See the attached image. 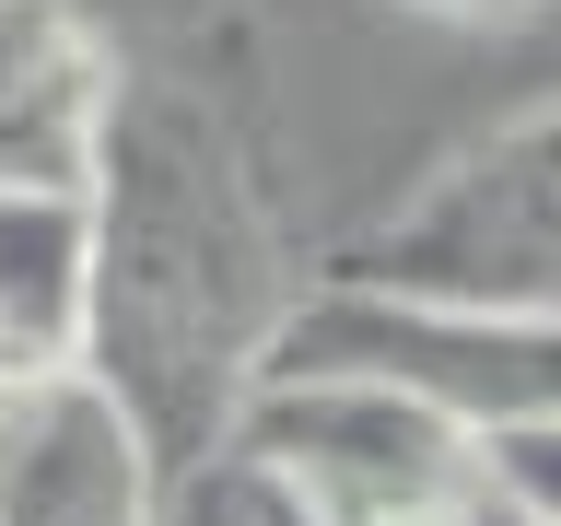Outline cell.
Returning a JSON list of instances; mask_svg holds the SVG:
<instances>
[{
	"mask_svg": "<svg viewBox=\"0 0 561 526\" xmlns=\"http://www.w3.org/2000/svg\"><path fill=\"white\" fill-rule=\"evenodd\" d=\"M398 12H421V24H480V35H503V24H526V12H550V0H398Z\"/></svg>",
	"mask_w": 561,
	"mask_h": 526,
	"instance_id": "10",
	"label": "cell"
},
{
	"mask_svg": "<svg viewBox=\"0 0 561 526\" xmlns=\"http://www.w3.org/2000/svg\"><path fill=\"white\" fill-rule=\"evenodd\" d=\"M340 281L445 305H561V94L433 164L375 235L340 245Z\"/></svg>",
	"mask_w": 561,
	"mask_h": 526,
	"instance_id": "4",
	"label": "cell"
},
{
	"mask_svg": "<svg viewBox=\"0 0 561 526\" xmlns=\"http://www.w3.org/2000/svg\"><path fill=\"white\" fill-rule=\"evenodd\" d=\"M456 526H550V515H538V503H515V491L480 468V491H468V515H456Z\"/></svg>",
	"mask_w": 561,
	"mask_h": 526,
	"instance_id": "11",
	"label": "cell"
},
{
	"mask_svg": "<svg viewBox=\"0 0 561 526\" xmlns=\"http://www.w3.org/2000/svg\"><path fill=\"white\" fill-rule=\"evenodd\" d=\"M222 456L316 526H456L480 491V433L375 375H257Z\"/></svg>",
	"mask_w": 561,
	"mask_h": 526,
	"instance_id": "2",
	"label": "cell"
},
{
	"mask_svg": "<svg viewBox=\"0 0 561 526\" xmlns=\"http://www.w3.org/2000/svg\"><path fill=\"white\" fill-rule=\"evenodd\" d=\"M175 468L82 363L0 398V526H164Z\"/></svg>",
	"mask_w": 561,
	"mask_h": 526,
	"instance_id": "5",
	"label": "cell"
},
{
	"mask_svg": "<svg viewBox=\"0 0 561 526\" xmlns=\"http://www.w3.org/2000/svg\"><path fill=\"white\" fill-rule=\"evenodd\" d=\"M270 375H375L468 433H515V421H561V305H445L328 270L293 293Z\"/></svg>",
	"mask_w": 561,
	"mask_h": 526,
	"instance_id": "3",
	"label": "cell"
},
{
	"mask_svg": "<svg viewBox=\"0 0 561 526\" xmlns=\"http://www.w3.org/2000/svg\"><path fill=\"white\" fill-rule=\"evenodd\" d=\"M245 491H257V480H245ZM257 526H316V515H293L280 491H257Z\"/></svg>",
	"mask_w": 561,
	"mask_h": 526,
	"instance_id": "12",
	"label": "cell"
},
{
	"mask_svg": "<svg viewBox=\"0 0 561 526\" xmlns=\"http://www.w3.org/2000/svg\"><path fill=\"white\" fill-rule=\"evenodd\" d=\"M164 526H257V491H245V468H234V456L187 468V480H175V503H164Z\"/></svg>",
	"mask_w": 561,
	"mask_h": 526,
	"instance_id": "9",
	"label": "cell"
},
{
	"mask_svg": "<svg viewBox=\"0 0 561 526\" xmlns=\"http://www.w3.org/2000/svg\"><path fill=\"white\" fill-rule=\"evenodd\" d=\"M129 59L82 0H0V187H94Z\"/></svg>",
	"mask_w": 561,
	"mask_h": 526,
	"instance_id": "6",
	"label": "cell"
},
{
	"mask_svg": "<svg viewBox=\"0 0 561 526\" xmlns=\"http://www.w3.org/2000/svg\"><path fill=\"white\" fill-rule=\"evenodd\" d=\"M94 328V210L82 187H0V398L82 363Z\"/></svg>",
	"mask_w": 561,
	"mask_h": 526,
	"instance_id": "7",
	"label": "cell"
},
{
	"mask_svg": "<svg viewBox=\"0 0 561 526\" xmlns=\"http://www.w3.org/2000/svg\"><path fill=\"white\" fill-rule=\"evenodd\" d=\"M480 468L515 503H538V515L561 526V421H515V433H480Z\"/></svg>",
	"mask_w": 561,
	"mask_h": 526,
	"instance_id": "8",
	"label": "cell"
},
{
	"mask_svg": "<svg viewBox=\"0 0 561 526\" xmlns=\"http://www.w3.org/2000/svg\"><path fill=\"white\" fill-rule=\"evenodd\" d=\"M94 328L82 375L152 433L175 480L234 445V410L270 375V340L305 270L270 222V187L222 105L175 70H129L94 152Z\"/></svg>",
	"mask_w": 561,
	"mask_h": 526,
	"instance_id": "1",
	"label": "cell"
}]
</instances>
